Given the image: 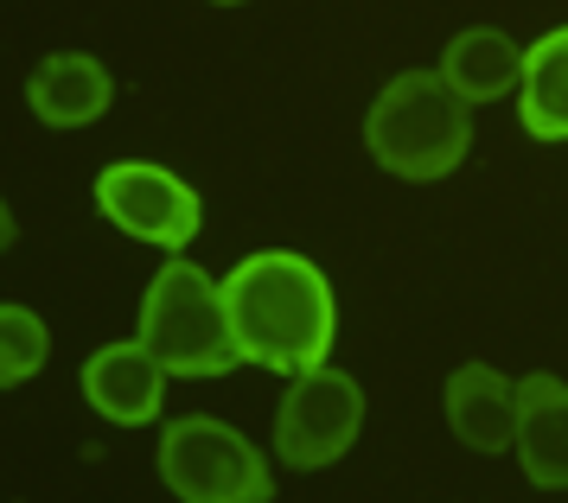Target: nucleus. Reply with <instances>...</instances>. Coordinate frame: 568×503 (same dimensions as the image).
<instances>
[{"mask_svg": "<svg viewBox=\"0 0 568 503\" xmlns=\"http://www.w3.org/2000/svg\"><path fill=\"white\" fill-rule=\"evenodd\" d=\"M517 122L530 141H568V25L542 32L524 51V83H517Z\"/></svg>", "mask_w": 568, "mask_h": 503, "instance_id": "f8f14e48", "label": "nucleus"}, {"mask_svg": "<svg viewBox=\"0 0 568 503\" xmlns=\"http://www.w3.org/2000/svg\"><path fill=\"white\" fill-rule=\"evenodd\" d=\"M440 76H447L473 109H479V102H498L524 83V45H517L511 32H498V25H466V32H454L447 51H440Z\"/></svg>", "mask_w": 568, "mask_h": 503, "instance_id": "9b49d317", "label": "nucleus"}, {"mask_svg": "<svg viewBox=\"0 0 568 503\" xmlns=\"http://www.w3.org/2000/svg\"><path fill=\"white\" fill-rule=\"evenodd\" d=\"M447 428L466 453H511L517 446V382L491 363H460L447 377Z\"/></svg>", "mask_w": 568, "mask_h": 503, "instance_id": "9d476101", "label": "nucleus"}, {"mask_svg": "<svg viewBox=\"0 0 568 503\" xmlns=\"http://www.w3.org/2000/svg\"><path fill=\"white\" fill-rule=\"evenodd\" d=\"M160 484L185 503H268L275 472L250 433L211 414H180L160 428Z\"/></svg>", "mask_w": 568, "mask_h": 503, "instance_id": "20e7f679", "label": "nucleus"}, {"mask_svg": "<svg viewBox=\"0 0 568 503\" xmlns=\"http://www.w3.org/2000/svg\"><path fill=\"white\" fill-rule=\"evenodd\" d=\"M90 192H97V211H103L109 224L122 229V236H134V243H148V249L180 255L205 229L199 192L180 173L154 166V160H115V166L97 173Z\"/></svg>", "mask_w": 568, "mask_h": 503, "instance_id": "423d86ee", "label": "nucleus"}, {"mask_svg": "<svg viewBox=\"0 0 568 503\" xmlns=\"http://www.w3.org/2000/svg\"><path fill=\"white\" fill-rule=\"evenodd\" d=\"M517 465L537 491H568V382L537 370L517 382Z\"/></svg>", "mask_w": 568, "mask_h": 503, "instance_id": "6e6552de", "label": "nucleus"}, {"mask_svg": "<svg viewBox=\"0 0 568 503\" xmlns=\"http://www.w3.org/2000/svg\"><path fill=\"white\" fill-rule=\"evenodd\" d=\"M364 428V389L333 363H313L287 382L282 408H275V459L294 472H320L352 453Z\"/></svg>", "mask_w": 568, "mask_h": 503, "instance_id": "39448f33", "label": "nucleus"}, {"mask_svg": "<svg viewBox=\"0 0 568 503\" xmlns=\"http://www.w3.org/2000/svg\"><path fill=\"white\" fill-rule=\"evenodd\" d=\"M45 357H52V331L45 319L32 312V306H0V389H20L45 370Z\"/></svg>", "mask_w": 568, "mask_h": 503, "instance_id": "ddd939ff", "label": "nucleus"}, {"mask_svg": "<svg viewBox=\"0 0 568 503\" xmlns=\"http://www.w3.org/2000/svg\"><path fill=\"white\" fill-rule=\"evenodd\" d=\"M211 7H243V0H211Z\"/></svg>", "mask_w": 568, "mask_h": 503, "instance_id": "4468645a", "label": "nucleus"}, {"mask_svg": "<svg viewBox=\"0 0 568 503\" xmlns=\"http://www.w3.org/2000/svg\"><path fill=\"white\" fill-rule=\"evenodd\" d=\"M364 147L384 173L409 178V185H435L473 153V102L440 71L389 76L364 115Z\"/></svg>", "mask_w": 568, "mask_h": 503, "instance_id": "f03ea898", "label": "nucleus"}, {"mask_svg": "<svg viewBox=\"0 0 568 503\" xmlns=\"http://www.w3.org/2000/svg\"><path fill=\"white\" fill-rule=\"evenodd\" d=\"M224 312L236 331V357L301 377L333 357L338 306L326 287V268L301 249H256L224 275Z\"/></svg>", "mask_w": 568, "mask_h": 503, "instance_id": "f257e3e1", "label": "nucleus"}, {"mask_svg": "<svg viewBox=\"0 0 568 503\" xmlns=\"http://www.w3.org/2000/svg\"><path fill=\"white\" fill-rule=\"evenodd\" d=\"M109 102H115V76L90 51H52L27 76V109L45 127H90L109 115Z\"/></svg>", "mask_w": 568, "mask_h": 503, "instance_id": "1a4fd4ad", "label": "nucleus"}, {"mask_svg": "<svg viewBox=\"0 0 568 503\" xmlns=\"http://www.w3.org/2000/svg\"><path fill=\"white\" fill-rule=\"evenodd\" d=\"M166 377L173 370L141 338H115V345H97L90 363H83V402L97 408L109 428H148V421H160Z\"/></svg>", "mask_w": 568, "mask_h": 503, "instance_id": "0eeeda50", "label": "nucleus"}, {"mask_svg": "<svg viewBox=\"0 0 568 503\" xmlns=\"http://www.w3.org/2000/svg\"><path fill=\"white\" fill-rule=\"evenodd\" d=\"M141 345L173 377H224L236 370V331L224 312V280H211L199 261L166 255L160 275L141 294Z\"/></svg>", "mask_w": 568, "mask_h": 503, "instance_id": "7ed1b4c3", "label": "nucleus"}]
</instances>
